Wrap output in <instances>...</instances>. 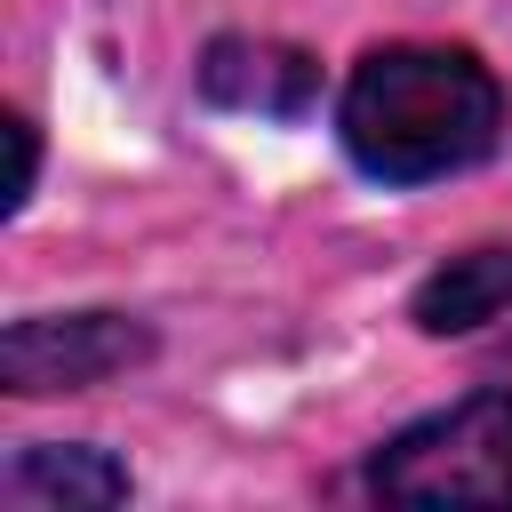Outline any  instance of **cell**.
Segmentation results:
<instances>
[{
	"label": "cell",
	"mask_w": 512,
	"mask_h": 512,
	"mask_svg": "<svg viewBox=\"0 0 512 512\" xmlns=\"http://www.w3.org/2000/svg\"><path fill=\"white\" fill-rule=\"evenodd\" d=\"M344 152L384 184H432L488 160L504 128V88L472 48H368L336 104Z\"/></svg>",
	"instance_id": "cell-1"
},
{
	"label": "cell",
	"mask_w": 512,
	"mask_h": 512,
	"mask_svg": "<svg viewBox=\"0 0 512 512\" xmlns=\"http://www.w3.org/2000/svg\"><path fill=\"white\" fill-rule=\"evenodd\" d=\"M368 488L416 512H464V504L504 512L512 504V384H480L448 400L440 416H416L408 432H392L368 456Z\"/></svg>",
	"instance_id": "cell-2"
},
{
	"label": "cell",
	"mask_w": 512,
	"mask_h": 512,
	"mask_svg": "<svg viewBox=\"0 0 512 512\" xmlns=\"http://www.w3.org/2000/svg\"><path fill=\"white\" fill-rule=\"evenodd\" d=\"M152 336L128 312H40L0 336V384L8 392H88L120 368H136Z\"/></svg>",
	"instance_id": "cell-3"
},
{
	"label": "cell",
	"mask_w": 512,
	"mask_h": 512,
	"mask_svg": "<svg viewBox=\"0 0 512 512\" xmlns=\"http://www.w3.org/2000/svg\"><path fill=\"white\" fill-rule=\"evenodd\" d=\"M200 88L232 112H264V120H296L320 88L304 48H272V40H216L200 64Z\"/></svg>",
	"instance_id": "cell-4"
},
{
	"label": "cell",
	"mask_w": 512,
	"mask_h": 512,
	"mask_svg": "<svg viewBox=\"0 0 512 512\" xmlns=\"http://www.w3.org/2000/svg\"><path fill=\"white\" fill-rule=\"evenodd\" d=\"M512 312V248H464L416 288V328L424 336H464Z\"/></svg>",
	"instance_id": "cell-5"
},
{
	"label": "cell",
	"mask_w": 512,
	"mask_h": 512,
	"mask_svg": "<svg viewBox=\"0 0 512 512\" xmlns=\"http://www.w3.org/2000/svg\"><path fill=\"white\" fill-rule=\"evenodd\" d=\"M8 496L16 504H120L128 496V472L104 456V448H24L8 464Z\"/></svg>",
	"instance_id": "cell-6"
},
{
	"label": "cell",
	"mask_w": 512,
	"mask_h": 512,
	"mask_svg": "<svg viewBox=\"0 0 512 512\" xmlns=\"http://www.w3.org/2000/svg\"><path fill=\"white\" fill-rule=\"evenodd\" d=\"M32 168H40V144H32V120H8V192H0V208L16 216L24 200H32Z\"/></svg>",
	"instance_id": "cell-7"
}]
</instances>
